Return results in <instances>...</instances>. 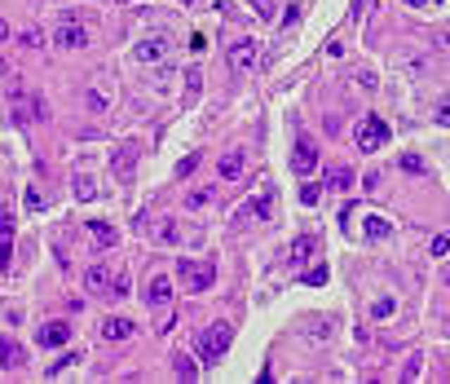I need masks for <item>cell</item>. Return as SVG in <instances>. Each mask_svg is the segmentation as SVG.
Segmentation results:
<instances>
[{
  "instance_id": "obj_1",
  "label": "cell",
  "mask_w": 450,
  "mask_h": 384,
  "mask_svg": "<svg viewBox=\"0 0 450 384\" xmlns=\"http://www.w3.org/2000/svg\"><path fill=\"white\" fill-rule=\"evenodd\" d=\"M230 340H235V327H230V323H212V327H204V331H199V362L216 366V362L225 358Z\"/></svg>"
},
{
  "instance_id": "obj_2",
  "label": "cell",
  "mask_w": 450,
  "mask_h": 384,
  "mask_svg": "<svg viewBox=\"0 0 450 384\" xmlns=\"http://www.w3.org/2000/svg\"><path fill=\"white\" fill-rule=\"evenodd\" d=\"M177 278H181V287L186 292H208L212 283H216V274H212V265H199V261H181L177 265Z\"/></svg>"
},
{
  "instance_id": "obj_3",
  "label": "cell",
  "mask_w": 450,
  "mask_h": 384,
  "mask_svg": "<svg viewBox=\"0 0 450 384\" xmlns=\"http://www.w3.org/2000/svg\"><path fill=\"white\" fill-rule=\"evenodd\" d=\"M385 142H389V124L380 120V115H366V120H362V132H358V146L366 150V155H375Z\"/></svg>"
},
{
  "instance_id": "obj_4",
  "label": "cell",
  "mask_w": 450,
  "mask_h": 384,
  "mask_svg": "<svg viewBox=\"0 0 450 384\" xmlns=\"http://www.w3.org/2000/svg\"><path fill=\"white\" fill-rule=\"evenodd\" d=\"M292 173L296 177H313L318 173V150H313L309 137H296V150H292Z\"/></svg>"
},
{
  "instance_id": "obj_5",
  "label": "cell",
  "mask_w": 450,
  "mask_h": 384,
  "mask_svg": "<svg viewBox=\"0 0 450 384\" xmlns=\"http://www.w3.org/2000/svg\"><path fill=\"white\" fill-rule=\"evenodd\" d=\"M173 54V40L168 36H146V40H137V49H132V58L137 62H163Z\"/></svg>"
},
{
  "instance_id": "obj_6",
  "label": "cell",
  "mask_w": 450,
  "mask_h": 384,
  "mask_svg": "<svg viewBox=\"0 0 450 384\" xmlns=\"http://www.w3.org/2000/svg\"><path fill=\"white\" fill-rule=\"evenodd\" d=\"M256 54H261V49H256V40H235L225 58H230V66H235V71H247V66L256 62Z\"/></svg>"
},
{
  "instance_id": "obj_7",
  "label": "cell",
  "mask_w": 450,
  "mask_h": 384,
  "mask_svg": "<svg viewBox=\"0 0 450 384\" xmlns=\"http://www.w3.org/2000/svg\"><path fill=\"white\" fill-rule=\"evenodd\" d=\"M243 168H247V155H243V150H225L221 163H216L221 181H239V177H243Z\"/></svg>"
},
{
  "instance_id": "obj_8",
  "label": "cell",
  "mask_w": 450,
  "mask_h": 384,
  "mask_svg": "<svg viewBox=\"0 0 450 384\" xmlns=\"http://www.w3.org/2000/svg\"><path fill=\"white\" fill-rule=\"evenodd\" d=\"M54 40H58V49H85L89 44V31L80 27V23H62Z\"/></svg>"
},
{
  "instance_id": "obj_9",
  "label": "cell",
  "mask_w": 450,
  "mask_h": 384,
  "mask_svg": "<svg viewBox=\"0 0 450 384\" xmlns=\"http://www.w3.org/2000/svg\"><path fill=\"white\" fill-rule=\"evenodd\" d=\"M36 340L49 345V349H62V345H71V327H66V323H44Z\"/></svg>"
},
{
  "instance_id": "obj_10",
  "label": "cell",
  "mask_w": 450,
  "mask_h": 384,
  "mask_svg": "<svg viewBox=\"0 0 450 384\" xmlns=\"http://www.w3.org/2000/svg\"><path fill=\"white\" fill-rule=\"evenodd\" d=\"M23 362H27V354H23V345L13 340V336H0V366H9V371H18Z\"/></svg>"
},
{
  "instance_id": "obj_11",
  "label": "cell",
  "mask_w": 450,
  "mask_h": 384,
  "mask_svg": "<svg viewBox=\"0 0 450 384\" xmlns=\"http://www.w3.org/2000/svg\"><path fill=\"white\" fill-rule=\"evenodd\" d=\"M146 300H150V305H168V300H173V278L168 274H155V278H150V287H146Z\"/></svg>"
},
{
  "instance_id": "obj_12",
  "label": "cell",
  "mask_w": 450,
  "mask_h": 384,
  "mask_svg": "<svg viewBox=\"0 0 450 384\" xmlns=\"http://www.w3.org/2000/svg\"><path fill=\"white\" fill-rule=\"evenodd\" d=\"M132 331H137V323H132V318H106V323H102V340H128Z\"/></svg>"
},
{
  "instance_id": "obj_13",
  "label": "cell",
  "mask_w": 450,
  "mask_h": 384,
  "mask_svg": "<svg viewBox=\"0 0 450 384\" xmlns=\"http://www.w3.org/2000/svg\"><path fill=\"white\" fill-rule=\"evenodd\" d=\"M111 278H115L111 270H102V265H93V270L85 274V287H89L93 296H106V292H111Z\"/></svg>"
},
{
  "instance_id": "obj_14",
  "label": "cell",
  "mask_w": 450,
  "mask_h": 384,
  "mask_svg": "<svg viewBox=\"0 0 450 384\" xmlns=\"http://www.w3.org/2000/svg\"><path fill=\"white\" fill-rule=\"evenodd\" d=\"M89 235H93V247H115V243H120V230H115V225H102V221H93Z\"/></svg>"
},
{
  "instance_id": "obj_15",
  "label": "cell",
  "mask_w": 450,
  "mask_h": 384,
  "mask_svg": "<svg viewBox=\"0 0 450 384\" xmlns=\"http://www.w3.org/2000/svg\"><path fill=\"white\" fill-rule=\"evenodd\" d=\"M313 243L318 239H309V235H300L292 247H287V265H300V261H309V252H313Z\"/></svg>"
},
{
  "instance_id": "obj_16",
  "label": "cell",
  "mask_w": 450,
  "mask_h": 384,
  "mask_svg": "<svg viewBox=\"0 0 450 384\" xmlns=\"http://www.w3.org/2000/svg\"><path fill=\"white\" fill-rule=\"evenodd\" d=\"M71 190H75V199H80V204H93V194H97V181H93L89 173H80V177L71 181Z\"/></svg>"
},
{
  "instance_id": "obj_17",
  "label": "cell",
  "mask_w": 450,
  "mask_h": 384,
  "mask_svg": "<svg viewBox=\"0 0 450 384\" xmlns=\"http://www.w3.org/2000/svg\"><path fill=\"white\" fill-rule=\"evenodd\" d=\"M305 331L318 336V340H331L336 336V318H305Z\"/></svg>"
},
{
  "instance_id": "obj_18",
  "label": "cell",
  "mask_w": 450,
  "mask_h": 384,
  "mask_svg": "<svg viewBox=\"0 0 450 384\" xmlns=\"http://www.w3.org/2000/svg\"><path fill=\"white\" fill-rule=\"evenodd\" d=\"M362 230H366V239H389V235H393V225L385 221V216H366Z\"/></svg>"
},
{
  "instance_id": "obj_19",
  "label": "cell",
  "mask_w": 450,
  "mask_h": 384,
  "mask_svg": "<svg viewBox=\"0 0 450 384\" xmlns=\"http://www.w3.org/2000/svg\"><path fill=\"white\" fill-rule=\"evenodd\" d=\"M173 371H177V380H194V376H199V362H194L190 354H177V358H173Z\"/></svg>"
},
{
  "instance_id": "obj_20",
  "label": "cell",
  "mask_w": 450,
  "mask_h": 384,
  "mask_svg": "<svg viewBox=\"0 0 450 384\" xmlns=\"http://www.w3.org/2000/svg\"><path fill=\"white\" fill-rule=\"evenodd\" d=\"M393 314H397V300H393V296H380L375 305H371V318H375V323H389Z\"/></svg>"
},
{
  "instance_id": "obj_21",
  "label": "cell",
  "mask_w": 450,
  "mask_h": 384,
  "mask_svg": "<svg viewBox=\"0 0 450 384\" xmlns=\"http://www.w3.org/2000/svg\"><path fill=\"white\" fill-rule=\"evenodd\" d=\"M349 186H354V173L349 168H331L327 173V190H349Z\"/></svg>"
},
{
  "instance_id": "obj_22",
  "label": "cell",
  "mask_w": 450,
  "mask_h": 384,
  "mask_svg": "<svg viewBox=\"0 0 450 384\" xmlns=\"http://www.w3.org/2000/svg\"><path fill=\"white\" fill-rule=\"evenodd\" d=\"M115 177L120 181L132 177V150H115Z\"/></svg>"
},
{
  "instance_id": "obj_23",
  "label": "cell",
  "mask_w": 450,
  "mask_h": 384,
  "mask_svg": "<svg viewBox=\"0 0 450 384\" xmlns=\"http://www.w3.org/2000/svg\"><path fill=\"white\" fill-rule=\"evenodd\" d=\"M300 283H309V287H323V283H327V265H323V261H318V265H309V270L300 274Z\"/></svg>"
},
{
  "instance_id": "obj_24",
  "label": "cell",
  "mask_w": 450,
  "mask_h": 384,
  "mask_svg": "<svg viewBox=\"0 0 450 384\" xmlns=\"http://www.w3.org/2000/svg\"><path fill=\"white\" fill-rule=\"evenodd\" d=\"M199 163H204V155H199V150H194V155H186V159L177 163V177H181V181H190V177H194V168H199Z\"/></svg>"
},
{
  "instance_id": "obj_25",
  "label": "cell",
  "mask_w": 450,
  "mask_h": 384,
  "mask_svg": "<svg viewBox=\"0 0 450 384\" xmlns=\"http://www.w3.org/2000/svg\"><path fill=\"white\" fill-rule=\"evenodd\" d=\"M85 97H89V111H93V115H102V111H106V106H111V97H106V93H102V89H89V93H85Z\"/></svg>"
},
{
  "instance_id": "obj_26",
  "label": "cell",
  "mask_w": 450,
  "mask_h": 384,
  "mask_svg": "<svg viewBox=\"0 0 450 384\" xmlns=\"http://www.w3.org/2000/svg\"><path fill=\"white\" fill-rule=\"evenodd\" d=\"M420 371H424V354H411V358H406V366H402V380H415Z\"/></svg>"
},
{
  "instance_id": "obj_27",
  "label": "cell",
  "mask_w": 450,
  "mask_h": 384,
  "mask_svg": "<svg viewBox=\"0 0 450 384\" xmlns=\"http://www.w3.org/2000/svg\"><path fill=\"white\" fill-rule=\"evenodd\" d=\"M199 89H204V75H199V66H190L186 71V97H199Z\"/></svg>"
},
{
  "instance_id": "obj_28",
  "label": "cell",
  "mask_w": 450,
  "mask_h": 384,
  "mask_svg": "<svg viewBox=\"0 0 450 384\" xmlns=\"http://www.w3.org/2000/svg\"><path fill=\"white\" fill-rule=\"evenodd\" d=\"M402 173H411V177L424 173V163H420V155H415V150H406V155H402Z\"/></svg>"
},
{
  "instance_id": "obj_29",
  "label": "cell",
  "mask_w": 450,
  "mask_h": 384,
  "mask_svg": "<svg viewBox=\"0 0 450 384\" xmlns=\"http://www.w3.org/2000/svg\"><path fill=\"white\" fill-rule=\"evenodd\" d=\"M0 239L13 243V212H9V208H0Z\"/></svg>"
},
{
  "instance_id": "obj_30",
  "label": "cell",
  "mask_w": 450,
  "mask_h": 384,
  "mask_svg": "<svg viewBox=\"0 0 450 384\" xmlns=\"http://www.w3.org/2000/svg\"><path fill=\"white\" fill-rule=\"evenodd\" d=\"M128 287H132V283H128V274H115V278H111V296H115V300H120V296H128Z\"/></svg>"
},
{
  "instance_id": "obj_31",
  "label": "cell",
  "mask_w": 450,
  "mask_h": 384,
  "mask_svg": "<svg viewBox=\"0 0 450 384\" xmlns=\"http://www.w3.org/2000/svg\"><path fill=\"white\" fill-rule=\"evenodd\" d=\"M177 239H181V230H177L173 221H163V225H159V243H168V247H173Z\"/></svg>"
},
{
  "instance_id": "obj_32",
  "label": "cell",
  "mask_w": 450,
  "mask_h": 384,
  "mask_svg": "<svg viewBox=\"0 0 450 384\" xmlns=\"http://www.w3.org/2000/svg\"><path fill=\"white\" fill-rule=\"evenodd\" d=\"M318 194H323V186H313V181H305V186H300V204H318Z\"/></svg>"
},
{
  "instance_id": "obj_33",
  "label": "cell",
  "mask_w": 450,
  "mask_h": 384,
  "mask_svg": "<svg viewBox=\"0 0 450 384\" xmlns=\"http://www.w3.org/2000/svg\"><path fill=\"white\" fill-rule=\"evenodd\" d=\"M432 120H437L442 128H450V97H442V102H437V111H432Z\"/></svg>"
},
{
  "instance_id": "obj_34",
  "label": "cell",
  "mask_w": 450,
  "mask_h": 384,
  "mask_svg": "<svg viewBox=\"0 0 450 384\" xmlns=\"http://www.w3.org/2000/svg\"><path fill=\"white\" fill-rule=\"evenodd\" d=\"M9 261H13V243L0 239V274H9Z\"/></svg>"
},
{
  "instance_id": "obj_35",
  "label": "cell",
  "mask_w": 450,
  "mask_h": 384,
  "mask_svg": "<svg viewBox=\"0 0 450 384\" xmlns=\"http://www.w3.org/2000/svg\"><path fill=\"white\" fill-rule=\"evenodd\" d=\"M186 204H190V208H208V204H212V190H190Z\"/></svg>"
},
{
  "instance_id": "obj_36",
  "label": "cell",
  "mask_w": 450,
  "mask_h": 384,
  "mask_svg": "<svg viewBox=\"0 0 450 384\" xmlns=\"http://www.w3.org/2000/svg\"><path fill=\"white\" fill-rule=\"evenodd\" d=\"M450 252V235H437L432 239V256H446Z\"/></svg>"
},
{
  "instance_id": "obj_37",
  "label": "cell",
  "mask_w": 450,
  "mask_h": 384,
  "mask_svg": "<svg viewBox=\"0 0 450 384\" xmlns=\"http://www.w3.org/2000/svg\"><path fill=\"white\" fill-rule=\"evenodd\" d=\"M252 9L261 13V18H274V0H252Z\"/></svg>"
},
{
  "instance_id": "obj_38",
  "label": "cell",
  "mask_w": 450,
  "mask_h": 384,
  "mask_svg": "<svg viewBox=\"0 0 450 384\" xmlns=\"http://www.w3.org/2000/svg\"><path fill=\"white\" fill-rule=\"evenodd\" d=\"M27 208H31V212H40V208H44V199L36 194V186H31V190H27Z\"/></svg>"
},
{
  "instance_id": "obj_39",
  "label": "cell",
  "mask_w": 450,
  "mask_h": 384,
  "mask_svg": "<svg viewBox=\"0 0 450 384\" xmlns=\"http://www.w3.org/2000/svg\"><path fill=\"white\" fill-rule=\"evenodd\" d=\"M296 23H300V5H292L287 13H282V27H296Z\"/></svg>"
},
{
  "instance_id": "obj_40",
  "label": "cell",
  "mask_w": 450,
  "mask_h": 384,
  "mask_svg": "<svg viewBox=\"0 0 450 384\" xmlns=\"http://www.w3.org/2000/svg\"><path fill=\"white\" fill-rule=\"evenodd\" d=\"M23 44H31V49H40V44H44V36H40V31H27V36H23Z\"/></svg>"
},
{
  "instance_id": "obj_41",
  "label": "cell",
  "mask_w": 450,
  "mask_h": 384,
  "mask_svg": "<svg viewBox=\"0 0 450 384\" xmlns=\"http://www.w3.org/2000/svg\"><path fill=\"white\" fill-rule=\"evenodd\" d=\"M406 5H411V9H424V5H428V0H406Z\"/></svg>"
},
{
  "instance_id": "obj_42",
  "label": "cell",
  "mask_w": 450,
  "mask_h": 384,
  "mask_svg": "<svg viewBox=\"0 0 450 384\" xmlns=\"http://www.w3.org/2000/svg\"><path fill=\"white\" fill-rule=\"evenodd\" d=\"M5 36H9V23H5V18H0V40H5Z\"/></svg>"
},
{
  "instance_id": "obj_43",
  "label": "cell",
  "mask_w": 450,
  "mask_h": 384,
  "mask_svg": "<svg viewBox=\"0 0 450 384\" xmlns=\"http://www.w3.org/2000/svg\"><path fill=\"white\" fill-rule=\"evenodd\" d=\"M362 5H366V0H354V13H362Z\"/></svg>"
},
{
  "instance_id": "obj_44",
  "label": "cell",
  "mask_w": 450,
  "mask_h": 384,
  "mask_svg": "<svg viewBox=\"0 0 450 384\" xmlns=\"http://www.w3.org/2000/svg\"><path fill=\"white\" fill-rule=\"evenodd\" d=\"M120 5H137V0H120Z\"/></svg>"
},
{
  "instance_id": "obj_45",
  "label": "cell",
  "mask_w": 450,
  "mask_h": 384,
  "mask_svg": "<svg viewBox=\"0 0 450 384\" xmlns=\"http://www.w3.org/2000/svg\"><path fill=\"white\" fill-rule=\"evenodd\" d=\"M181 5H194V0H181Z\"/></svg>"
}]
</instances>
